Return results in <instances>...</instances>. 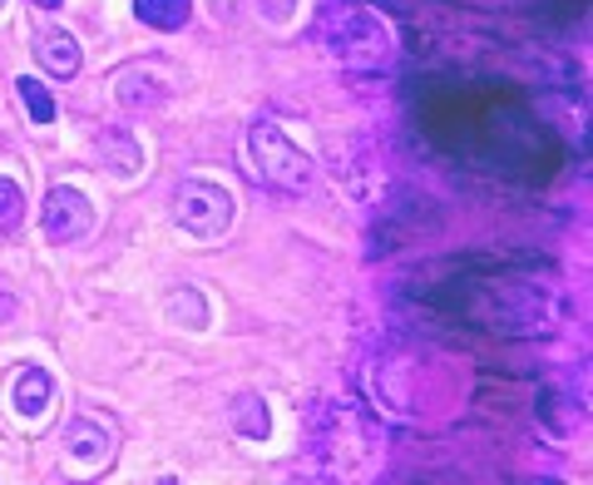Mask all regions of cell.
I'll return each mask as SVG.
<instances>
[{"label": "cell", "instance_id": "52a82bcc", "mask_svg": "<svg viewBox=\"0 0 593 485\" xmlns=\"http://www.w3.org/2000/svg\"><path fill=\"white\" fill-rule=\"evenodd\" d=\"M114 99L124 109H138V114H148V109H158L168 99V85L154 75L148 65H128L124 75H119V85H114Z\"/></svg>", "mask_w": 593, "mask_h": 485}, {"label": "cell", "instance_id": "277c9868", "mask_svg": "<svg viewBox=\"0 0 593 485\" xmlns=\"http://www.w3.org/2000/svg\"><path fill=\"white\" fill-rule=\"evenodd\" d=\"M174 223L193 238H223L233 223V194L213 178H183L174 188Z\"/></svg>", "mask_w": 593, "mask_h": 485}, {"label": "cell", "instance_id": "6da1fadb", "mask_svg": "<svg viewBox=\"0 0 593 485\" xmlns=\"http://www.w3.org/2000/svg\"><path fill=\"white\" fill-rule=\"evenodd\" d=\"M470 317L504 337H549L559 322V302L549 287L524 283V277H494L480 283L470 297Z\"/></svg>", "mask_w": 593, "mask_h": 485}, {"label": "cell", "instance_id": "ba28073f", "mask_svg": "<svg viewBox=\"0 0 593 485\" xmlns=\"http://www.w3.org/2000/svg\"><path fill=\"white\" fill-rule=\"evenodd\" d=\"M94 158L119 178H134L138 168H144V148H138V139L124 134V129H99L94 134Z\"/></svg>", "mask_w": 593, "mask_h": 485}, {"label": "cell", "instance_id": "9c48e42d", "mask_svg": "<svg viewBox=\"0 0 593 485\" xmlns=\"http://www.w3.org/2000/svg\"><path fill=\"white\" fill-rule=\"evenodd\" d=\"M65 451L75 455V461H85V465H104L109 451H114V436H109V426L89 421V416H75L69 431H65Z\"/></svg>", "mask_w": 593, "mask_h": 485}, {"label": "cell", "instance_id": "7c38bea8", "mask_svg": "<svg viewBox=\"0 0 593 485\" xmlns=\"http://www.w3.org/2000/svg\"><path fill=\"white\" fill-rule=\"evenodd\" d=\"M134 15L148 30H183L193 15V0H134Z\"/></svg>", "mask_w": 593, "mask_h": 485}, {"label": "cell", "instance_id": "7a4b0ae2", "mask_svg": "<svg viewBox=\"0 0 593 485\" xmlns=\"http://www.w3.org/2000/svg\"><path fill=\"white\" fill-rule=\"evenodd\" d=\"M326 49L336 55V65L356 69V75H381L395 59V35L376 10L366 5H342L326 25Z\"/></svg>", "mask_w": 593, "mask_h": 485}, {"label": "cell", "instance_id": "e0dca14e", "mask_svg": "<svg viewBox=\"0 0 593 485\" xmlns=\"http://www.w3.org/2000/svg\"><path fill=\"white\" fill-rule=\"evenodd\" d=\"M15 317H20V297L10 293L5 283H0V327H10V322H15Z\"/></svg>", "mask_w": 593, "mask_h": 485}, {"label": "cell", "instance_id": "8fae6325", "mask_svg": "<svg viewBox=\"0 0 593 485\" xmlns=\"http://www.w3.org/2000/svg\"><path fill=\"white\" fill-rule=\"evenodd\" d=\"M227 416H233V431L247 436V441H267L272 436V416H267V401L257 392H237Z\"/></svg>", "mask_w": 593, "mask_h": 485}, {"label": "cell", "instance_id": "5bb4252c", "mask_svg": "<svg viewBox=\"0 0 593 485\" xmlns=\"http://www.w3.org/2000/svg\"><path fill=\"white\" fill-rule=\"evenodd\" d=\"M20 228H25V188L10 174H0V243L20 238Z\"/></svg>", "mask_w": 593, "mask_h": 485}, {"label": "cell", "instance_id": "30bf717a", "mask_svg": "<svg viewBox=\"0 0 593 485\" xmlns=\"http://www.w3.org/2000/svg\"><path fill=\"white\" fill-rule=\"evenodd\" d=\"M49 396H55V376L40 372V366H20L15 382H10V406L20 416H40L49 406Z\"/></svg>", "mask_w": 593, "mask_h": 485}, {"label": "cell", "instance_id": "d6986e66", "mask_svg": "<svg viewBox=\"0 0 593 485\" xmlns=\"http://www.w3.org/2000/svg\"><path fill=\"white\" fill-rule=\"evenodd\" d=\"M0 5H5V0H0Z\"/></svg>", "mask_w": 593, "mask_h": 485}, {"label": "cell", "instance_id": "5b68a950", "mask_svg": "<svg viewBox=\"0 0 593 485\" xmlns=\"http://www.w3.org/2000/svg\"><path fill=\"white\" fill-rule=\"evenodd\" d=\"M40 223H45V238L55 247H75V243H85L89 228H94V203H89L75 184H55L45 194Z\"/></svg>", "mask_w": 593, "mask_h": 485}, {"label": "cell", "instance_id": "2e32d148", "mask_svg": "<svg viewBox=\"0 0 593 485\" xmlns=\"http://www.w3.org/2000/svg\"><path fill=\"white\" fill-rule=\"evenodd\" d=\"M253 5L267 25H292V15H296V0H253Z\"/></svg>", "mask_w": 593, "mask_h": 485}, {"label": "cell", "instance_id": "3957f363", "mask_svg": "<svg viewBox=\"0 0 593 485\" xmlns=\"http://www.w3.org/2000/svg\"><path fill=\"white\" fill-rule=\"evenodd\" d=\"M247 158H253V174L262 184L282 188V194H312L316 184V164L306 148H296L272 119H257L247 129Z\"/></svg>", "mask_w": 593, "mask_h": 485}, {"label": "cell", "instance_id": "8992f818", "mask_svg": "<svg viewBox=\"0 0 593 485\" xmlns=\"http://www.w3.org/2000/svg\"><path fill=\"white\" fill-rule=\"evenodd\" d=\"M35 59H40V69L55 75V79H75L79 65H85L79 40L69 35V30H59V25H40L35 30Z\"/></svg>", "mask_w": 593, "mask_h": 485}, {"label": "cell", "instance_id": "9a60e30c", "mask_svg": "<svg viewBox=\"0 0 593 485\" xmlns=\"http://www.w3.org/2000/svg\"><path fill=\"white\" fill-rule=\"evenodd\" d=\"M15 95H20V104H25V114L35 119V124H49V119H55V95H49L40 79L20 75L15 79Z\"/></svg>", "mask_w": 593, "mask_h": 485}, {"label": "cell", "instance_id": "4fadbf2b", "mask_svg": "<svg viewBox=\"0 0 593 485\" xmlns=\"http://www.w3.org/2000/svg\"><path fill=\"white\" fill-rule=\"evenodd\" d=\"M164 312H168V322L188 327V332H203L208 327V297L198 293V287H178V293L164 297Z\"/></svg>", "mask_w": 593, "mask_h": 485}, {"label": "cell", "instance_id": "ac0fdd59", "mask_svg": "<svg viewBox=\"0 0 593 485\" xmlns=\"http://www.w3.org/2000/svg\"><path fill=\"white\" fill-rule=\"evenodd\" d=\"M35 5H40V10H55V5H59V0H35Z\"/></svg>", "mask_w": 593, "mask_h": 485}]
</instances>
